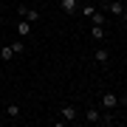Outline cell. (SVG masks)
Listing matches in <instances>:
<instances>
[{"mask_svg":"<svg viewBox=\"0 0 127 127\" xmlns=\"http://www.w3.org/2000/svg\"><path fill=\"white\" fill-rule=\"evenodd\" d=\"M17 17L20 20H28V23H37V20H40V11L37 9H31V6H17Z\"/></svg>","mask_w":127,"mask_h":127,"instance_id":"obj_1","label":"cell"},{"mask_svg":"<svg viewBox=\"0 0 127 127\" xmlns=\"http://www.w3.org/2000/svg\"><path fill=\"white\" fill-rule=\"evenodd\" d=\"M79 6H82L79 0H59V9H62L65 14H68V17H71V14H76V11H79Z\"/></svg>","mask_w":127,"mask_h":127,"instance_id":"obj_2","label":"cell"},{"mask_svg":"<svg viewBox=\"0 0 127 127\" xmlns=\"http://www.w3.org/2000/svg\"><path fill=\"white\" fill-rule=\"evenodd\" d=\"M116 104H119V96L116 93H102V107L104 110H113Z\"/></svg>","mask_w":127,"mask_h":127,"instance_id":"obj_3","label":"cell"},{"mask_svg":"<svg viewBox=\"0 0 127 127\" xmlns=\"http://www.w3.org/2000/svg\"><path fill=\"white\" fill-rule=\"evenodd\" d=\"M59 119H65V122H73V119H76V107H73V104H65V107L59 110Z\"/></svg>","mask_w":127,"mask_h":127,"instance_id":"obj_4","label":"cell"},{"mask_svg":"<svg viewBox=\"0 0 127 127\" xmlns=\"http://www.w3.org/2000/svg\"><path fill=\"white\" fill-rule=\"evenodd\" d=\"M28 34H31V23H28V20H20V23H17V37L26 40Z\"/></svg>","mask_w":127,"mask_h":127,"instance_id":"obj_5","label":"cell"},{"mask_svg":"<svg viewBox=\"0 0 127 127\" xmlns=\"http://www.w3.org/2000/svg\"><path fill=\"white\" fill-rule=\"evenodd\" d=\"M93 59H96V62H99V65H104V62H107V59H110V51L99 45V48L93 51Z\"/></svg>","mask_w":127,"mask_h":127,"instance_id":"obj_6","label":"cell"},{"mask_svg":"<svg viewBox=\"0 0 127 127\" xmlns=\"http://www.w3.org/2000/svg\"><path fill=\"white\" fill-rule=\"evenodd\" d=\"M127 9V6L122 3V0H113V3H107V11L110 14H116V17H122V11Z\"/></svg>","mask_w":127,"mask_h":127,"instance_id":"obj_7","label":"cell"},{"mask_svg":"<svg viewBox=\"0 0 127 127\" xmlns=\"http://www.w3.org/2000/svg\"><path fill=\"white\" fill-rule=\"evenodd\" d=\"M20 113H23V110H20V104H6V116H9V119H20Z\"/></svg>","mask_w":127,"mask_h":127,"instance_id":"obj_8","label":"cell"},{"mask_svg":"<svg viewBox=\"0 0 127 127\" xmlns=\"http://www.w3.org/2000/svg\"><path fill=\"white\" fill-rule=\"evenodd\" d=\"M85 119H88V122H91V124H96V122H99V119H102V113H99V110H96V107H88Z\"/></svg>","mask_w":127,"mask_h":127,"instance_id":"obj_9","label":"cell"},{"mask_svg":"<svg viewBox=\"0 0 127 127\" xmlns=\"http://www.w3.org/2000/svg\"><path fill=\"white\" fill-rule=\"evenodd\" d=\"M11 57H14V48L11 45H3V48H0V59H3V62H9Z\"/></svg>","mask_w":127,"mask_h":127,"instance_id":"obj_10","label":"cell"},{"mask_svg":"<svg viewBox=\"0 0 127 127\" xmlns=\"http://www.w3.org/2000/svg\"><path fill=\"white\" fill-rule=\"evenodd\" d=\"M91 37H93L96 42H102V40H104V28H102V26H93V28H91Z\"/></svg>","mask_w":127,"mask_h":127,"instance_id":"obj_11","label":"cell"},{"mask_svg":"<svg viewBox=\"0 0 127 127\" xmlns=\"http://www.w3.org/2000/svg\"><path fill=\"white\" fill-rule=\"evenodd\" d=\"M88 20H91L93 26H104V14H102V11H93V14H91Z\"/></svg>","mask_w":127,"mask_h":127,"instance_id":"obj_12","label":"cell"},{"mask_svg":"<svg viewBox=\"0 0 127 127\" xmlns=\"http://www.w3.org/2000/svg\"><path fill=\"white\" fill-rule=\"evenodd\" d=\"M79 11L85 14V17H91V14L96 11V6H91V3H85V6H79Z\"/></svg>","mask_w":127,"mask_h":127,"instance_id":"obj_13","label":"cell"},{"mask_svg":"<svg viewBox=\"0 0 127 127\" xmlns=\"http://www.w3.org/2000/svg\"><path fill=\"white\" fill-rule=\"evenodd\" d=\"M11 48H14V54H23V51H26L23 40H14V42H11Z\"/></svg>","mask_w":127,"mask_h":127,"instance_id":"obj_14","label":"cell"},{"mask_svg":"<svg viewBox=\"0 0 127 127\" xmlns=\"http://www.w3.org/2000/svg\"><path fill=\"white\" fill-rule=\"evenodd\" d=\"M99 122H102V124H113V113H104Z\"/></svg>","mask_w":127,"mask_h":127,"instance_id":"obj_15","label":"cell"},{"mask_svg":"<svg viewBox=\"0 0 127 127\" xmlns=\"http://www.w3.org/2000/svg\"><path fill=\"white\" fill-rule=\"evenodd\" d=\"M122 23H124V26H127V9H124V11H122Z\"/></svg>","mask_w":127,"mask_h":127,"instance_id":"obj_16","label":"cell"},{"mask_svg":"<svg viewBox=\"0 0 127 127\" xmlns=\"http://www.w3.org/2000/svg\"><path fill=\"white\" fill-rule=\"evenodd\" d=\"M79 3H88V0H79Z\"/></svg>","mask_w":127,"mask_h":127,"instance_id":"obj_17","label":"cell"}]
</instances>
